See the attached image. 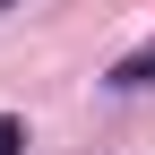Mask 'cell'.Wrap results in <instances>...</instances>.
Masks as SVG:
<instances>
[{
    "instance_id": "cell-1",
    "label": "cell",
    "mask_w": 155,
    "mask_h": 155,
    "mask_svg": "<svg viewBox=\"0 0 155 155\" xmlns=\"http://www.w3.org/2000/svg\"><path fill=\"white\" fill-rule=\"evenodd\" d=\"M112 86H121V95H129V86H155V52H129V61L112 69Z\"/></svg>"
},
{
    "instance_id": "cell-2",
    "label": "cell",
    "mask_w": 155,
    "mask_h": 155,
    "mask_svg": "<svg viewBox=\"0 0 155 155\" xmlns=\"http://www.w3.org/2000/svg\"><path fill=\"white\" fill-rule=\"evenodd\" d=\"M0 155H26V121H9V112H0Z\"/></svg>"
},
{
    "instance_id": "cell-3",
    "label": "cell",
    "mask_w": 155,
    "mask_h": 155,
    "mask_svg": "<svg viewBox=\"0 0 155 155\" xmlns=\"http://www.w3.org/2000/svg\"><path fill=\"white\" fill-rule=\"evenodd\" d=\"M9 9H17V0H0V17H9Z\"/></svg>"
}]
</instances>
